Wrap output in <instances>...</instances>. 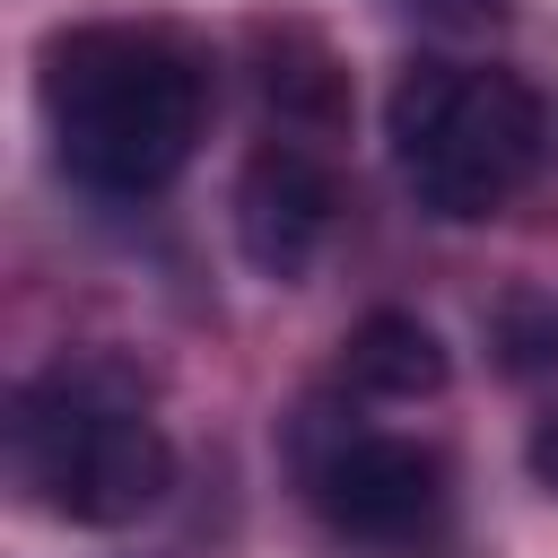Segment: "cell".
Masks as SVG:
<instances>
[{
    "mask_svg": "<svg viewBox=\"0 0 558 558\" xmlns=\"http://www.w3.org/2000/svg\"><path fill=\"white\" fill-rule=\"evenodd\" d=\"M44 122L70 183L105 201L166 192L201 148L209 61L174 26H131V17L61 26L44 44Z\"/></svg>",
    "mask_w": 558,
    "mask_h": 558,
    "instance_id": "cell-1",
    "label": "cell"
},
{
    "mask_svg": "<svg viewBox=\"0 0 558 558\" xmlns=\"http://www.w3.org/2000/svg\"><path fill=\"white\" fill-rule=\"evenodd\" d=\"M9 471L44 514H61L78 532H122L166 506L174 445L122 366L61 357L35 384H17V401H9Z\"/></svg>",
    "mask_w": 558,
    "mask_h": 558,
    "instance_id": "cell-2",
    "label": "cell"
},
{
    "mask_svg": "<svg viewBox=\"0 0 558 558\" xmlns=\"http://www.w3.org/2000/svg\"><path fill=\"white\" fill-rule=\"evenodd\" d=\"M384 140L392 166L410 183V201L427 218H497L541 148H549V113L514 70L488 61H410L384 96Z\"/></svg>",
    "mask_w": 558,
    "mask_h": 558,
    "instance_id": "cell-3",
    "label": "cell"
},
{
    "mask_svg": "<svg viewBox=\"0 0 558 558\" xmlns=\"http://www.w3.org/2000/svg\"><path fill=\"white\" fill-rule=\"evenodd\" d=\"M296 471H305L314 514L366 558H427L453 523V471L418 436H384V427L305 410Z\"/></svg>",
    "mask_w": 558,
    "mask_h": 558,
    "instance_id": "cell-4",
    "label": "cell"
},
{
    "mask_svg": "<svg viewBox=\"0 0 558 558\" xmlns=\"http://www.w3.org/2000/svg\"><path fill=\"white\" fill-rule=\"evenodd\" d=\"M331 209H340V183L305 140H262L235 174V244L270 288H296L314 270Z\"/></svg>",
    "mask_w": 558,
    "mask_h": 558,
    "instance_id": "cell-5",
    "label": "cell"
},
{
    "mask_svg": "<svg viewBox=\"0 0 558 558\" xmlns=\"http://www.w3.org/2000/svg\"><path fill=\"white\" fill-rule=\"evenodd\" d=\"M244 44H253V87L279 113V131L314 140V131L349 122V70H340V52L314 17H253Z\"/></svg>",
    "mask_w": 558,
    "mask_h": 558,
    "instance_id": "cell-6",
    "label": "cell"
},
{
    "mask_svg": "<svg viewBox=\"0 0 558 558\" xmlns=\"http://www.w3.org/2000/svg\"><path fill=\"white\" fill-rule=\"evenodd\" d=\"M445 375H453L445 340H436L418 314H401V305L366 314V323L340 340V384H349L357 401H436Z\"/></svg>",
    "mask_w": 558,
    "mask_h": 558,
    "instance_id": "cell-7",
    "label": "cell"
},
{
    "mask_svg": "<svg viewBox=\"0 0 558 558\" xmlns=\"http://www.w3.org/2000/svg\"><path fill=\"white\" fill-rule=\"evenodd\" d=\"M497 340H506V366H514V375H541V366H558V305H541V296H514V305L497 314Z\"/></svg>",
    "mask_w": 558,
    "mask_h": 558,
    "instance_id": "cell-8",
    "label": "cell"
},
{
    "mask_svg": "<svg viewBox=\"0 0 558 558\" xmlns=\"http://www.w3.org/2000/svg\"><path fill=\"white\" fill-rule=\"evenodd\" d=\"M384 9L418 35H497L514 17V0H384Z\"/></svg>",
    "mask_w": 558,
    "mask_h": 558,
    "instance_id": "cell-9",
    "label": "cell"
},
{
    "mask_svg": "<svg viewBox=\"0 0 558 558\" xmlns=\"http://www.w3.org/2000/svg\"><path fill=\"white\" fill-rule=\"evenodd\" d=\"M523 462H532V480H541V488L558 497V418H541V427H532V445H523Z\"/></svg>",
    "mask_w": 558,
    "mask_h": 558,
    "instance_id": "cell-10",
    "label": "cell"
}]
</instances>
